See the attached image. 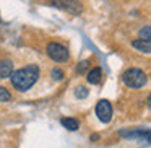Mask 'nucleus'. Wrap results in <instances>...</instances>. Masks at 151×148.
<instances>
[{
  "label": "nucleus",
  "instance_id": "f257e3e1",
  "mask_svg": "<svg viewBox=\"0 0 151 148\" xmlns=\"http://www.w3.org/2000/svg\"><path fill=\"white\" fill-rule=\"evenodd\" d=\"M39 75H41V70L37 65L31 64V65H26L23 69H18L12 73V85H13L15 90L18 91H28L34 86V83L39 80Z\"/></svg>",
  "mask_w": 151,
  "mask_h": 148
},
{
  "label": "nucleus",
  "instance_id": "f03ea898",
  "mask_svg": "<svg viewBox=\"0 0 151 148\" xmlns=\"http://www.w3.org/2000/svg\"><path fill=\"white\" fill-rule=\"evenodd\" d=\"M146 73L143 72V70L140 69H135V67H132V69H127L124 73H122V82H124L125 86H128V88H143L145 85H146Z\"/></svg>",
  "mask_w": 151,
  "mask_h": 148
},
{
  "label": "nucleus",
  "instance_id": "7ed1b4c3",
  "mask_svg": "<svg viewBox=\"0 0 151 148\" xmlns=\"http://www.w3.org/2000/svg\"><path fill=\"white\" fill-rule=\"evenodd\" d=\"M46 52L54 62H67L70 57L68 49L60 43H49L46 47Z\"/></svg>",
  "mask_w": 151,
  "mask_h": 148
},
{
  "label": "nucleus",
  "instance_id": "20e7f679",
  "mask_svg": "<svg viewBox=\"0 0 151 148\" xmlns=\"http://www.w3.org/2000/svg\"><path fill=\"white\" fill-rule=\"evenodd\" d=\"M50 4L60 10H65L73 15H80L83 12V5L80 0H50Z\"/></svg>",
  "mask_w": 151,
  "mask_h": 148
},
{
  "label": "nucleus",
  "instance_id": "39448f33",
  "mask_svg": "<svg viewBox=\"0 0 151 148\" xmlns=\"http://www.w3.org/2000/svg\"><path fill=\"white\" fill-rule=\"evenodd\" d=\"M96 116H98V119L101 122H104V124L111 122V119H112V106H111V103H109L107 99H101V101H98V104H96Z\"/></svg>",
  "mask_w": 151,
  "mask_h": 148
},
{
  "label": "nucleus",
  "instance_id": "423d86ee",
  "mask_svg": "<svg viewBox=\"0 0 151 148\" xmlns=\"http://www.w3.org/2000/svg\"><path fill=\"white\" fill-rule=\"evenodd\" d=\"M120 135L125 138H141V140L145 138L146 142H150V130L148 129H138V130H130V132L120 130Z\"/></svg>",
  "mask_w": 151,
  "mask_h": 148
},
{
  "label": "nucleus",
  "instance_id": "0eeeda50",
  "mask_svg": "<svg viewBox=\"0 0 151 148\" xmlns=\"http://www.w3.org/2000/svg\"><path fill=\"white\" fill-rule=\"evenodd\" d=\"M13 73V62L8 59L0 60V78H8Z\"/></svg>",
  "mask_w": 151,
  "mask_h": 148
},
{
  "label": "nucleus",
  "instance_id": "6e6552de",
  "mask_svg": "<svg viewBox=\"0 0 151 148\" xmlns=\"http://www.w3.org/2000/svg\"><path fill=\"white\" fill-rule=\"evenodd\" d=\"M101 78H102V70L99 69V67L91 69L88 72V77H86L88 83H91V85H98V83H101Z\"/></svg>",
  "mask_w": 151,
  "mask_h": 148
},
{
  "label": "nucleus",
  "instance_id": "1a4fd4ad",
  "mask_svg": "<svg viewBox=\"0 0 151 148\" xmlns=\"http://www.w3.org/2000/svg\"><path fill=\"white\" fill-rule=\"evenodd\" d=\"M60 124H62L67 130H70V132H75V130H78V129H80L78 119H73V117H63V119H60Z\"/></svg>",
  "mask_w": 151,
  "mask_h": 148
},
{
  "label": "nucleus",
  "instance_id": "9d476101",
  "mask_svg": "<svg viewBox=\"0 0 151 148\" xmlns=\"http://www.w3.org/2000/svg\"><path fill=\"white\" fill-rule=\"evenodd\" d=\"M132 46H133L135 49H138V51H141V52H145V54H150V51H151V44H150V41L135 39V41H132Z\"/></svg>",
  "mask_w": 151,
  "mask_h": 148
},
{
  "label": "nucleus",
  "instance_id": "9b49d317",
  "mask_svg": "<svg viewBox=\"0 0 151 148\" xmlns=\"http://www.w3.org/2000/svg\"><path fill=\"white\" fill-rule=\"evenodd\" d=\"M140 39H143V41H150L151 39V28L148 26V25L140 30Z\"/></svg>",
  "mask_w": 151,
  "mask_h": 148
},
{
  "label": "nucleus",
  "instance_id": "f8f14e48",
  "mask_svg": "<svg viewBox=\"0 0 151 148\" xmlns=\"http://www.w3.org/2000/svg\"><path fill=\"white\" fill-rule=\"evenodd\" d=\"M88 69H89V60H81V62L76 65V73L81 75V73H85Z\"/></svg>",
  "mask_w": 151,
  "mask_h": 148
},
{
  "label": "nucleus",
  "instance_id": "ddd939ff",
  "mask_svg": "<svg viewBox=\"0 0 151 148\" xmlns=\"http://www.w3.org/2000/svg\"><path fill=\"white\" fill-rule=\"evenodd\" d=\"M75 96L78 99H85L86 96H88V90H86L85 86H78V88L75 90Z\"/></svg>",
  "mask_w": 151,
  "mask_h": 148
},
{
  "label": "nucleus",
  "instance_id": "4468645a",
  "mask_svg": "<svg viewBox=\"0 0 151 148\" xmlns=\"http://www.w3.org/2000/svg\"><path fill=\"white\" fill-rule=\"evenodd\" d=\"M12 99V95L5 88H0V103H7Z\"/></svg>",
  "mask_w": 151,
  "mask_h": 148
},
{
  "label": "nucleus",
  "instance_id": "2eb2a0df",
  "mask_svg": "<svg viewBox=\"0 0 151 148\" xmlns=\"http://www.w3.org/2000/svg\"><path fill=\"white\" fill-rule=\"evenodd\" d=\"M50 75H52V78H54V80H57V82H60V80L63 78V72H62L60 69H52Z\"/></svg>",
  "mask_w": 151,
  "mask_h": 148
},
{
  "label": "nucleus",
  "instance_id": "dca6fc26",
  "mask_svg": "<svg viewBox=\"0 0 151 148\" xmlns=\"http://www.w3.org/2000/svg\"><path fill=\"white\" fill-rule=\"evenodd\" d=\"M89 138H91L93 142H98V140H99V135H98V134H93V135H91V137H89Z\"/></svg>",
  "mask_w": 151,
  "mask_h": 148
},
{
  "label": "nucleus",
  "instance_id": "f3484780",
  "mask_svg": "<svg viewBox=\"0 0 151 148\" xmlns=\"http://www.w3.org/2000/svg\"><path fill=\"white\" fill-rule=\"evenodd\" d=\"M0 23H2V17H0Z\"/></svg>",
  "mask_w": 151,
  "mask_h": 148
}]
</instances>
